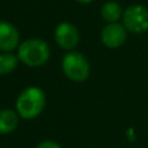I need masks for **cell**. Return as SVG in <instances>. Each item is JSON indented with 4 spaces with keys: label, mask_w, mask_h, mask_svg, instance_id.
I'll return each instance as SVG.
<instances>
[{
    "label": "cell",
    "mask_w": 148,
    "mask_h": 148,
    "mask_svg": "<svg viewBox=\"0 0 148 148\" xmlns=\"http://www.w3.org/2000/svg\"><path fill=\"white\" fill-rule=\"evenodd\" d=\"M45 103V94L39 87H27L18 94L16 98L15 111L18 113L20 118L27 120L34 119L43 112Z\"/></svg>",
    "instance_id": "1"
},
{
    "label": "cell",
    "mask_w": 148,
    "mask_h": 148,
    "mask_svg": "<svg viewBox=\"0 0 148 148\" xmlns=\"http://www.w3.org/2000/svg\"><path fill=\"white\" fill-rule=\"evenodd\" d=\"M17 57L28 67H40L50 58L49 44L40 38H29L17 47Z\"/></svg>",
    "instance_id": "2"
},
{
    "label": "cell",
    "mask_w": 148,
    "mask_h": 148,
    "mask_svg": "<svg viewBox=\"0 0 148 148\" xmlns=\"http://www.w3.org/2000/svg\"><path fill=\"white\" fill-rule=\"evenodd\" d=\"M62 73L67 79L74 82H83L90 74V65L87 58L76 51H69L61 61Z\"/></svg>",
    "instance_id": "3"
},
{
    "label": "cell",
    "mask_w": 148,
    "mask_h": 148,
    "mask_svg": "<svg viewBox=\"0 0 148 148\" xmlns=\"http://www.w3.org/2000/svg\"><path fill=\"white\" fill-rule=\"evenodd\" d=\"M123 25L127 31L141 34L148 30V9L142 5H131L123 13Z\"/></svg>",
    "instance_id": "4"
},
{
    "label": "cell",
    "mask_w": 148,
    "mask_h": 148,
    "mask_svg": "<svg viewBox=\"0 0 148 148\" xmlns=\"http://www.w3.org/2000/svg\"><path fill=\"white\" fill-rule=\"evenodd\" d=\"M54 40L58 46L64 50H74L80 40V34L77 28L69 22H61L54 30Z\"/></svg>",
    "instance_id": "5"
},
{
    "label": "cell",
    "mask_w": 148,
    "mask_h": 148,
    "mask_svg": "<svg viewBox=\"0 0 148 148\" xmlns=\"http://www.w3.org/2000/svg\"><path fill=\"white\" fill-rule=\"evenodd\" d=\"M127 37L126 28L120 23H108L101 31V40L104 46L109 49H117L121 46Z\"/></svg>",
    "instance_id": "6"
},
{
    "label": "cell",
    "mask_w": 148,
    "mask_h": 148,
    "mask_svg": "<svg viewBox=\"0 0 148 148\" xmlns=\"http://www.w3.org/2000/svg\"><path fill=\"white\" fill-rule=\"evenodd\" d=\"M20 34L14 24L8 21H0V51L12 52L18 46Z\"/></svg>",
    "instance_id": "7"
},
{
    "label": "cell",
    "mask_w": 148,
    "mask_h": 148,
    "mask_svg": "<svg viewBox=\"0 0 148 148\" xmlns=\"http://www.w3.org/2000/svg\"><path fill=\"white\" fill-rule=\"evenodd\" d=\"M20 116L13 109L0 110V134H9L14 132L18 125Z\"/></svg>",
    "instance_id": "8"
},
{
    "label": "cell",
    "mask_w": 148,
    "mask_h": 148,
    "mask_svg": "<svg viewBox=\"0 0 148 148\" xmlns=\"http://www.w3.org/2000/svg\"><path fill=\"white\" fill-rule=\"evenodd\" d=\"M101 15H102L104 21H106L109 23H114L123 16V10H121V7L118 2L108 1L102 6Z\"/></svg>",
    "instance_id": "9"
},
{
    "label": "cell",
    "mask_w": 148,
    "mask_h": 148,
    "mask_svg": "<svg viewBox=\"0 0 148 148\" xmlns=\"http://www.w3.org/2000/svg\"><path fill=\"white\" fill-rule=\"evenodd\" d=\"M18 57L13 52L0 53V75H7L16 69L18 65Z\"/></svg>",
    "instance_id": "10"
},
{
    "label": "cell",
    "mask_w": 148,
    "mask_h": 148,
    "mask_svg": "<svg viewBox=\"0 0 148 148\" xmlns=\"http://www.w3.org/2000/svg\"><path fill=\"white\" fill-rule=\"evenodd\" d=\"M36 148H61V146L53 140H44L39 142L36 146Z\"/></svg>",
    "instance_id": "11"
},
{
    "label": "cell",
    "mask_w": 148,
    "mask_h": 148,
    "mask_svg": "<svg viewBox=\"0 0 148 148\" xmlns=\"http://www.w3.org/2000/svg\"><path fill=\"white\" fill-rule=\"evenodd\" d=\"M75 1H77V2H80V3H89V2H91V1H94V0H75Z\"/></svg>",
    "instance_id": "12"
}]
</instances>
